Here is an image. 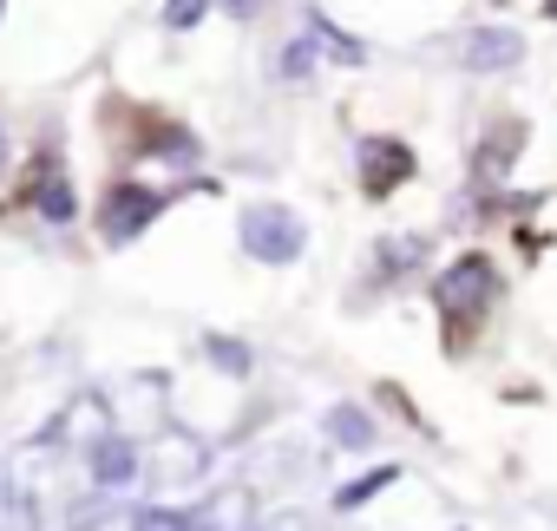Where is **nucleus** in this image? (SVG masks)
<instances>
[{
	"label": "nucleus",
	"instance_id": "1",
	"mask_svg": "<svg viewBox=\"0 0 557 531\" xmlns=\"http://www.w3.org/2000/svg\"><path fill=\"white\" fill-rule=\"evenodd\" d=\"M302 217L296 210H283V203H256V210H243V249L256 256V262H296L302 256Z\"/></svg>",
	"mask_w": 557,
	"mask_h": 531
},
{
	"label": "nucleus",
	"instance_id": "2",
	"mask_svg": "<svg viewBox=\"0 0 557 531\" xmlns=\"http://www.w3.org/2000/svg\"><path fill=\"white\" fill-rule=\"evenodd\" d=\"M158 210H164V197H158V190H145V184H119V190L106 197V210H99V230H106L112 243H132Z\"/></svg>",
	"mask_w": 557,
	"mask_h": 531
},
{
	"label": "nucleus",
	"instance_id": "3",
	"mask_svg": "<svg viewBox=\"0 0 557 531\" xmlns=\"http://www.w3.org/2000/svg\"><path fill=\"white\" fill-rule=\"evenodd\" d=\"M407 171H413V151H407L400 138H368V145H361V184H368L374 197H387Z\"/></svg>",
	"mask_w": 557,
	"mask_h": 531
},
{
	"label": "nucleus",
	"instance_id": "4",
	"mask_svg": "<svg viewBox=\"0 0 557 531\" xmlns=\"http://www.w3.org/2000/svg\"><path fill=\"white\" fill-rule=\"evenodd\" d=\"M485 296H492V270L479 256H466V262H453V276L440 283V302H446V316H466V309H485Z\"/></svg>",
	"mask_w": 557,
	"mask_h": 531
},
{
	"label": "nucleus",
	"instance_id": "5",
	"mask_svg": "<svg viewBox=\"0 0 557 531\" xmlns=\"http://www.w3.org/2000/svg\"><path fill=\"white\" fill-rule=\"evenodd\" d=\"M518 60V34L511 27H485V34H472V47H466V66H479V73H498V66H511Z\"/></svg>",
	"mask_w": 557,
	"mask_h": 531
},
{
	"label": "nucleus",
	"instance_id": "6",
	"mask_svg": "<svg viewBox=\"0 0 557 531\" xmlns=\"http://www.w3.org/2000/svg\"><path fill=\"white\" fill-rule=\"evenodd\" d=\"M27 190L40 197V210H47V217H73V184L60 177V164H53V158L40 164V177H34Z\"/></svg>",
	"mask_w": 557,
	"mask_h": 531
},
{
	"label": "nucleus",
	"instance_id": "7",
	"mask_svg": "<svg viewBox=\"0 0 557 531\" xmlns=\"http://www.w3.org/2000/svg\"><path fill=\"white\" fill-rule=\"evenodd\" d=\"M203 8H210V0H171V8H164V27H197Z\"/></svg>",
	"mask_w": 557,
	"mask_h": 531
},
{
	"label": "nucleus",
	"instance_id": "8",
	"mask_svg": "<svg viewBox=\"0 0 557 531\" xmlns=\"http://www.w3.org/2000/svg\"><path fill=\"white\" fill-rule=\"evenodd\" d=\"M329 427H335V433H342L348 446H368V420H361V413H348V407H342V413H335Z\"/></svg>",
	"mask_w": 557,
	"mask_h": 531
},
{
	"label": "nucleus",
	"instance_id": "9",
	"mask_svg": "<svg viewBox=\"0 0 557 531\" xmlns=\"http://www.w3.org/2000/svg\"><path fill=\"white\" fill-rule=\"evenodd\" d=\"M99 472L119 479V472H125V446H106V453H99Z\"/></svg>",
	"mask_w": 557,
	"mask_h": 531
},
{
	"label": "nucleus",
	"instance_id": "10",
	"mask_svg": "<svg viewBox=\"0 0 557 531\" xmlns=\"http://www.w3.org/2000/svg\"><path fill=\"white\" fill-rule=\"evenodd\" d=\"M138 531H184V524H177V518H164V511H145V518H138Z\"/></svg>",
	"mask_w": 557,
	"mask_h": 531
},
{
	"label": "nucleus",
	"instance_id": "11",
	"mask_svg": "<svg viewBox=\"0 0 557 531\" xmlns=\"http://www.w3.org/2000/svg\"><path fill=\"white\" fill-rule=\"evenodd\" d=\"M223 8H230V14H256V0H223Z\"/></svg>",
	"mask_w": 557,
	"mask_h": 531
}]
</instances>
